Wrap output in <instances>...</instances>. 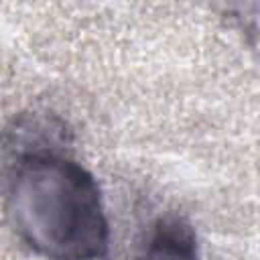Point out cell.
Returning a JSON list of instances; mask_svg holds the SVG:
<instances>
[{
	"label": "cell",
	"mask_w": 260,
	"mask_h": 260,
	"mask_svg": "<svg viewBox=\"0 0 260 260\" xmlns=\"http://www.w3.org/2000/svg\"><path fill=\"white\" fill-rule=\"evenodd\" d=\"M2 152V201L16 238L45 260L104 258L110 228L102 193L71 142Z\"/></svg>",
	"instance_id": "cell-1"
},
{
	"label": "cell",
	"mask_w": 260,
	"mask_h": 260,
	"mask_svg": "<svg viewBox=\"0 0 260 260\" xmlns=\"http://www.w3.org/2000/svg\"><path fill=\"white\" fill-rule=\"evenodd\" d=\"M134 260H201L193 228L181 217L158 219Z\"/></svg>",
	"instance_id": "cell-2"
}]
</instances>
